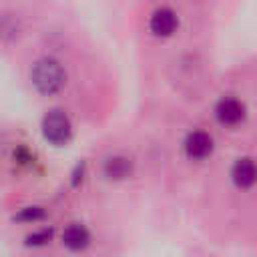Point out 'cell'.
Listing matches in <instances>:
<instances>
[{
	"label": "cell",
	"instance_id": "cell-1",
	"mask_svg": "<svg viewBox=\"0 0 257 257\" xmlns=\"http://www.w3.org/2000/svg\"><path fill=\"white\" fill-rule=\"evenodd\" d=\"M30 80L34 84V88L44 94V96H52L56 92L62 90L64 82H66V72L62 68V64L56 58L50 56H42L32 64L30 70Z\"/></svg>",
	"mask_w": 257,
	"mask_h": 257
},
{
	"label": "cell",
	"instance_id": "cell-2",
	"mask_svg": "<svg viewBox=\"0 0 257 257\" xmlns=\"http://www.w3.org/2000/svg\"><path fill=\"white\" fill-rule=\"evenodd\" d=\"M72 133V124L70 118L62 112V110H48L42 118V135L48 143L52 145H64L68 143Z\"/></svg>",
	"mask_w": 257,
	"mask_h": 257
},
{
	"label": "cell",
	"instance_id": "cell-3",
	"mask_svg": "<svg viewBox=\"0 0 257 257\" xmlns=\"http://www.w3.org/2000/svg\"><path fill=\"white\" fill-rule=\"evenodd\" d=\"M247 110L245 104L235 96H223L215 104V118L225 126H237L245 120Z\"/></svg>",
	"mask_w": 257,
	"mask_h": 257
},
{
	"label": "cell",
	"instance_id": "cell-4",
	"mask_svg": "<svg viewBox=\"0 0 257 257\" xmlns=\"http://www.w3.org/2000/svg\"><path fill=\"white\" fill-rule=\"evenodd\" d=\"M185 153L193 161H203L213 153V137L205 131H191L185 139Z\"/></svg>",
	"mask_w": 257,
	"mask_h": 257
},
{
	"label": "cell",
	"instance_id": "cell-5",
	"mask_svg": "<svg viewBox=\"0 0 257 257\" xmlns=\"http://www.w3.org/2000/svg\"><path fill=\"white\" fill-rule=\"evenodd\" d=\"M231 181L239 189H251L257 185V163L249 157H241L231 167Z\"/></svg>",
	"mask_w": 257,
	"mask_h": 257
},
{
	"label": "cell",
	"instance_id": "cell-6",
	"mask_svg": "<svg viewBox=\"0 0 257 257\" xmlns=\"http://www.w3.org/2000/svg\"><path fill=\"white\" fill-rule=\"evenodd\" d=\"M179 26V18L177 14L171 10V8H159L153 12L151 20H149V28L155 36H161V38H167L171 36Z\"/></svg>",
	"mask_w": 257,
	"mask_h": 257
},
{
	"label": "cell",
	"instance_id": "cell-7",
	"mask_svg": "<svg viewBox=\"0 0 257 257\" xmlns=\"http://www.w3.org/2000/svg\"><path fill=\"white\" fill-rule=\"evenodd\" d=\"M62 245L70 251H84L90 245V231L82 223H70L62 231Z\"/></svg>",
	"mask_w": 257,
	"mask_h": 257
},
{
	"label": "cell",
	"instance_id": "cell-8",
	"mask_svg": "<svg viewBox=\"0 0 257 257\" xmlns=\"http://www.w3.org/2000/svg\"><path fill=\"white\" fill-rule=\"evenodd\" d=\"M102 173L106 179L110 181H120V179H126L131 173H133V163L128 157H122V155H112L104 161L102 165Z\"/></svg>",
	"mask_w": 257,
	"mask_h": 257
},
{
	"label": "cell",
	"instance_id": "cell-9",
	"mask_svg": "<svg viewBox=\"0 0 257 257\" xmlns=\"http://www.w3.org/2000/svg\"><path fill=\"white\" fill-rule=\"evenodd\" d=\"M52 239V229H40V231H34L26 237V245H32V247H42L46 243H50Z\"/></svg>",
	"mask_w": 257,
	"mask_h": 257
},
{
	"label": "cell",
	"instance_id": "cell-10",
	"mask_svg": "<svg viewBox=\"0 0 257 257\" xmlns=\"http://www.w3.org/2000/svg\"><path fill=\"white\" fill-rule=\"evenodd\" d=\"M14 219L16 221H24V223H36V221L44 219V211H42V207H26Z\"/></svg>",
	"mask_w": 257,
	"mask_h": 257
}]
</instances>
